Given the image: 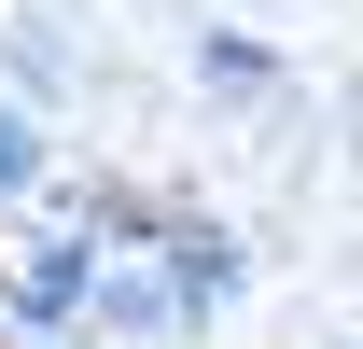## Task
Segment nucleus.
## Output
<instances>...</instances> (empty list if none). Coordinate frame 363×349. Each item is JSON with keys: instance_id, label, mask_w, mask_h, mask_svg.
I'll return each mask as SVG.
<instances>
[{"instance_id": "1", "label": "nucleus", "mask_w": 363, "mask_h": 349, "mask_svg": "<svg viewBox=\"0 0 363 349\" xmlns=\"http://www.w3.org/2000/svg\"><path fill=\"white\" fill-rule=\"evenodd\" d=\"M154 294H168V336L182 349H210L238 321V294H252V279H266V252H252V223H224V210H196V196H182L168 223H154Z\"/></svg>"}, {"instance_id": "2", "label": "nucleus", "mask_w": 363, "mask_h": 349, "mask_svg": "<svg viewBox=\"0 0 363 349\" xmlns=\"http://www.w3.org/2000/svg\"><path fill=\"white\" fill-rule=\"evenodd\" d=\"M56 196H70V140H56L43 112H14V98H0V223H43Z\"/></svg>"}, {"instance_id": "3", "label": "nucleus", "mask_w": 363, "mask_h": 349, "mask_svg": "<svg viewBox=\"0 0 363 349\" xmlns=\"http://www.w3.org/2000/svg\"><path fill=\"white\" fill-rule=\"evenodd\" d=\"M0 98L56 126V98H70V28L56 14H0Z\"/></svg>"}, {"instance_id": "4", "label": "nucleus", "mask_w": 363, "mask_h": 349, "mask_svg": "<svg viewBox=\"0 0 363 349\" xmlns=\"http://www.w3.org/2000/svg\"><path fill=\"white\" fill-rule=\"evenodd\" d=\"M196 84L210 98H279L294 70H279V43H252V28H196Z\"/></svg>"}, {"instance_id": "5", "label": "nucleus", "mask_w": 363, "mask_h": 349, "mask_svg": "<svg viewBox=\"0 0 363 349\" xmlns=\"http://www.w3.org/2000/svg\"><path fill=\"white\" fill-rule=\"evenodd\" d=\"M321 349H350V336H321Z\"/></svg>"}]
</instances>
